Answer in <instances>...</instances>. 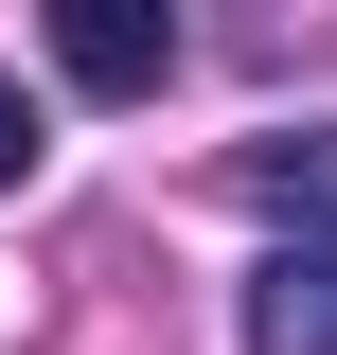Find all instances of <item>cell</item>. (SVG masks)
I'll use <instances>...</instances> for the list:
<instances>
[{
	"label": "cell",
	"instance_id": "cell-3",
	"mask_svg": "<svg viewBox=\"0 0 337 355\" xmlns=\"http://www.w3.org/2000/svg\"><path fill=\"white\" fill-rule=\"evenodd\" d=\"M249 178H266V196H284V214H337V125H302V142H266Z\"/></svg>",
	"mask_w": 337,
	"mask_h": 355
},
{
	"label": "cell",
	"instance_id": "cell-2",
	"mask_svg": "<svg viewBox=\"0 0 337 355\" xmlns=\"http://www.w3.org/2000/svg\"><path fill=\"white\" fill-rule=\"evenodd\" d=\"M53 71L71 89H160L178 71V18L160 0H71V18H53Z\"/></svg>",
	"mask_w": 337,
	"mask_h": 355
},
{
	"label": "cell",
	"instance_id": "cell-1",
	"mask_svg": "<svg viewBox=\"0 0 337 355\" xmlns=\"http://www.w3.org/2000/svg\"><path fill=\"white\" fill-rule=\"evenodd\" d=\"M249 355H337V231H284L249 266Z\"/></svg>",
	"mask_w": 337,
	"mask_h": 355
},
{
	"label": "cell",
	"instance_id": "cell-4",
	"mask_svg": "<svg viewBox=\"0 0 337 355\" xmlns=\"http://www.w3.org/2000/svg\"><path fill=\"white\" fill-rule=\"evenodd\" d=\"M36 178V107H18V71H0V196Z\"/></svg>",
	"mask_w": 337,
	"mask_h": 355
}]
</instances>
